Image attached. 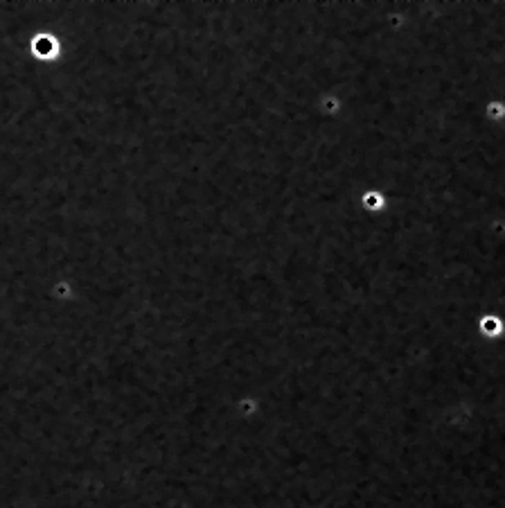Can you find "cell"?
Segmentation results:
<instances>
[{
    "instance_id": "obj_1",
    "label": "cell",
    "mask_w": 505,
    "mask_h": 508,
    "mask_svg": "<svg viewBox=\"0 0 505 508\" xmlns=\"http://www.w3.org/2000/svg\"><path fill=\"white\" fill-rule=\"evenodd\" d=\"M489 115H494V117H505V104H501V102H494V104L489 106Z\"/></svg>"
}]
</instances>
